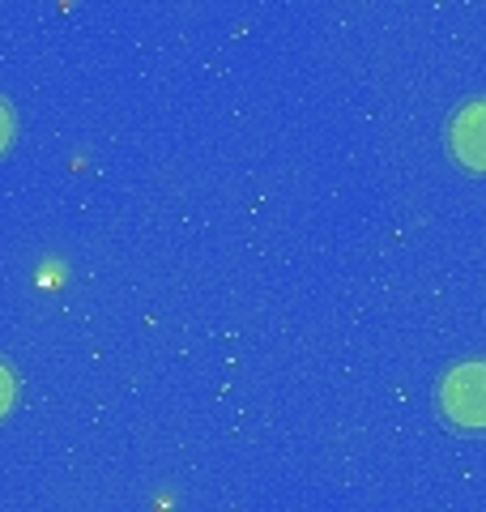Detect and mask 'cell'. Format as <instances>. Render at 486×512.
<instances>
[{
  "mask_svg": "<svg viewBox=\"0 0 486 512\" xmlns=\"http://www.w3.org/2000/svg\"><path fill=\"white\" fill-rule=\"evenodd\" d=\"M440 406L452 423H461L469 431L486 427V363L452 367L440 384Z\"/></svg>",
  "mask_w": 486,
  "mask_h": 512,
  "instance_id": "6da1fadb",
  "label": "cell"
},
{
  "mask_svg": "<svg viewBox=\"0 0 486 512\" xmlns=\"http://www.w3.org/2000/svg\"><path fill=\"white\" fill-rule=\"evenodd\" d=\"M448 141H452V154L465 167L486 171V103H469L465 111H457Z\"/></svg>",
  "mask_w": 486,
  "mask_h": 512,
  "instance_id": "7a4b0ae2",
  "label": "cell"
},
{
  "mask_svg": "<svg viewBox=\"0 0 486 512\" xmlns=\"http://www.w3.org/2000/svg\"><path fill=\"white\" fill-rule=\"evenodd\" d=\"M9 402H13V380H9L5 367H0V414L9 410Z\"/></svg>",
  "mask_w": 486,
  "mask_h": 512,
  "instance_id": "3957f363",
  "label": "cell"
},
{
  "mask_svg": "<svg viewBox=\"0 0 486 512\" xmlns=\"http://www.w3.org/2000/svg\"><path fill=\"white\" fill-rule=\"evenodd\" d=\"M9 137H13V120H9V107L0 103V150L9 146Z\"/></svg>",
  "mask_w": 486,
  "mask_h": 512,
  "instance_id": "277c9868",
  "label": "cell"
}]
</instances>
